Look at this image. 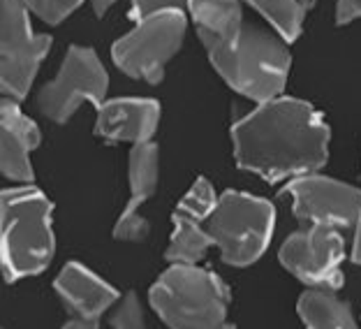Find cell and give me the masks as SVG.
Here are the masks:
<instances>
[{"label":"cell","mask_w":361,"mask_h":329,"mask_svg":"<svg viewBox=\"0 0 361 329\" xmlns=\"http://www.w3.org/2000/svg\"><path fill=\"white\" fill-rule=\"evenodd\" d=\"M331 130L310 102L278 95L232 126L236 164L264 181L313 174L329 158Z\"/></svg>","instance_id":"obj_1"},{"label":"cell","mask_w":361,"mask_h":329,"mask_svg":"<svg viewBox=\"0 0 361 329\" xmlns=\"http://www.w3.org/2000/svg\"><path fill=\"white\" fill-rule=\"evenodd\" d=\"M51 211L47 195L28 184L0 191V271L7 281L49 267L56 249Z\"/></svg>","instance_id":"obj_2"},{"label":"cell","mask_w":361,"mask_h":329,"mask_svg":"<svg viewBox=\"0 0 361 329\" xmlns=\"http://www.w3.org/2000/svg\"><path fill=\"white\" fill-rule=\"evenodd\" d=\"M211 65L227 86L252 102H269L285 90L292 56L278 35L243 23L225 44L209 49Z\"/></svg>","instance_id":"obj_3"},{"label":"cell","mask_w":361,"mask_h":329,"mask_svg":"<svg viewBox=\"0 0 361 329\" xmlns=\"http://www.w3.org/2000/svg\"><path fill=\"white\" fill-rule=\"evenodd\" d=\"M229 301V287L197 265H171L151 287V306L169 329H236Z\"/></svg>","instance_id":"obj_4"},{"label":"cell","mask_w":361,"mask_h":329,"mask_svg":"<svg viewBox=\"0 0 361 329\" xmlns=\"http://www.w3.org/2000/svg\"><path fill=\"white\" fill-rule=\"evenodd\" d=\"M276 209L264 197L227 191L218 197L207 220L211 244L232 267H248L269 249Z\"/></svg>","instance_id":"obj_5"},{"label":"cell","mask_w":361,"mask_h":329,"mask_svg":"<svg viewBox=\"0 0 361 329\" xmlns=\"http://www.w3.org/2000/svg\"><path fill=\"white\" fill-rule=\"evenodd\" d=\"M185 28L183 12H160L135 21V28L114 44V63L130 79L160 84L167 63L183 44Z\"/></svg>","instance_id":"obj_6"},{"label":"cell","mask_w":361,"mask_h":329,"mask_svg":"<svg viewBox=\"0 0 361 329\" xmlns=\"http://www.w3.org/2000/svg\"><path fill=\"white\" fill-rule=\"evenodd\" d=\"M106 88H109V75L93 49L70 47L61 72L39 90L37 104L49 121L65 123L75 116L84 102L100 107L106 97Z\"/></svg>","instance_id":"obj_7"},{"label":"cell","mask_w":361,"mask_h":329,"mask_svg":"<svg viewBox=\"0 0 361 329\" xmlns=\"http://www.w3.org/2000/svg\"><path fill=\"white\" fill-rule=\"evenodd\" d=\"M283 195H290L294 216L310 225L348 229L361 218V188L317 172L294 177L283 188Z\"/></svg>","instance_id":"obj_8"},{"label":"cell","mask_w":361,"mask_h":329,"mask_svg":"<svg viewBox=\"0 0 361 329\" xmlns=\"http://www.w3.org/2000/svg\"><path fill=\"white\" fill-rule=\"evenodd\" d=\"M343 258H345V241L341 229L324 225L299 229L287 237L281 249V262L290 274L310 287L331 292L343 285Z\"/></svg>","instance_id":"obj_9"},{"label":"cell","mask_w":361,"mask_h":329,"mask_svg":"<svg viewBox=\"0 0 361 329\" xmlns=\"http://www.w3.org/2000/svg\"><path fill=\"white\" fill-rule=\"evenodd\" d=\"M54 287L70 313L63 329H97L102 316L118 299L116 287L104 283L100 276L77 262H68L61 269Z\"/></svg>","instance_id":"obj_10"},{"label":"cell","mask_w":361,"mask_h":329,"mask_svg":"<svg viewBox=\"0 0 361 329\" xmlns=\"http://www.w3.org/2000/svg\"><path fill=\"white\" fill-rule=\"evenodd\" d=\"M160 177V151L153 142L135 144L128 155V184L130 197L126 209L114 227V237L118 241H144L151 234V225L139 209L153 197Z\"/></svg>","instance_id":"obj_11"},{"label":"cell","mask_w":361,"mask_h":329,"mask_svg":"<svg viewBox=\"0 0 361 329\" xmlns=\"http://www.w3.org/2000/svg\"><path fill=\"white\" fill-rule=\"evenodd\" d=\"M39 128L19 102L0 97V174L16 184H32L30 153L39 146Z\"/></svg>","instance_id":"obj_12"},{"label":"cell","mask_w":361,"mask_h":329,"mask_svg":"<svg viewBox=\"0 0 361 329\" xmlns=\"http://www.w3.org/2000/svg\"><path fill=\"white\" fill-rule=\"evenodd\" d=\"M160 123V104L149 97H114L97 107V135L109 142H151Z\"/></svg>","instance_id":"obj_13"},{"label":"cell","mask_w":361,"mask_h":329,"mask_svg":"<svg viewBox=\"0 0 361 329\" xmlns=\"http://www.w3.org/2000/svg\"><path fill=\"white\" fill-rule=\"evenodd\" d=\"M49 49H51V37L35 35L21 49L0 54V97L14 102L23 100L35 81L39 65L47 59Z\"/></svg>","instance_id":"obj_14"},{"label":"cell","mask_w":361,"mask_h":329,"mask_svg":"<svg viewBox=\"0 0 361 329\" xmlns=\"http://www.w3.org/2000/svg\"><path fill=\"white\" fill-rule=\"evenodd\" d=\"M197 37L207 52L229 42L243 26V10L239 0H188Z\"/></svg>","instance_id":"obj_15"},{"label":"cell","mask_w":361,"mask_h":329,"mask_svg":"<svg viewBox=\"0 0 361 329\" xmlns=\"http://www.w3.org/2000/svg\"><path fill=\"white\" fill-rule=\"evenodd\" d=\"M297 311L306 329H359L352 309L331 290L310 287L299 297Z\"/></svg>","instance_id":"obj_16"},{"label":"cell","mask_w":361,"mask_h":329,"mask_svg":"<svg viewBox=\"0 0 361 329\" xmlns=\"http://www.w3.org/2000/svg\"><path fill=\"white\" fill-rule=\"evenodd\" d=\"M171 220H174V232H171L165 258L171 265H197L213 246L207 227H204L202 220L183 216L178 211H174Z\"/></svg>","instance_id":"obj_17"},{"label":"cell","mask_w":361,"mask_h":329,"mask_svg":"<svg viewBox=\"0 0 361 329\" xmlns=\"http://www.w3.org/2000/svg\"><path fill=\"white\" fill-rule=\"evenodd\" d=\"M248 3L274 26L285 44L299 40L303 19H306V10L299 0H248Z\"/></svg>","instance_id":"obj_18"},{"label":"cell","mask_w":361,"mask_h":329,"mask_svg":"<svg viewBox=\"0 0 361 329\" xmlns=\"http://www.w3.org/2000/svg\"><path fill=\"white\" fill-rule=\"evenodd\" d=\"M28 14L23 0H0V54L21 49L35 37Z\"/></svg>","instance_id":"obj_19"},{"label":"cell","mask_w":361,"mask_h":329,"mask_svg":"<svg viewBox=\"0 0 361 329\" xmlns=\"http://www.w3.org/2000/svg\"><path fill=\"white\" fill-rule=\"evenodd\" d=\"M216 202H218V195L213 191L211 181L200 177L192 184V188L183 195V200L178 202V207L174 211L183 213V216H190L195 220H202V223H207L211 211L216 209Z\"/></svg>","instance_id":"obj_20"},{"label":"cell","mask_w":361,"mask_h":329,"mask_svg":"<svg viewBox=\"0 0 361 329\" xmlns=\"http://www.w3.org/2000/svg\"><path fill=\"white\" fill-rule=\"evenodd\" d=\"M109 325L111 329H146L142 301L135 292H128L116 299V309L111 311Z\"/></svg>","instance_id":"obj_21"},{"label":"cell","mask_w":361,"mask_h":329,"mask_svg":"<svg viewBox=\"0 0 361 329\" xmlns=\"http://www.w3.org/2000/svg\"><path fill=\"white\" fill-rule=\"evenodd\" d=\"M81 3L84 0H23V5H26L30 14L39 16L44 23H51V26L68 19Z\"/></svg>","instance_id":"obj_22"},{"label":"cell","mask_w":361,"mask_h":329,"mask_svg":"<svg viewBox=\"0 0 361 329\" xmlns=\"http://www.w3.org/2000/svg\"><path fill=\"white\" fill-rule=\"evenodd\" d=\"M183 10H188V0H133L130 16H133V21H142L151 14L183 12Z\"/></svg>","instance_id":"obj_23"},{"label":"cell","mask_w":361,"mask_h":329,"mask_svg":"<svg viewBox=\"0 0 361 329\" xmlns=\"http://www.w3.org/2000/svg\"><path fill=\"white\" fill-rule=\"evenodd\" d=\"M361 19V0H338L336 3V23L348 26V23Z\"/></svg>","instance_id":"obj_24"},{"label":"cell","mask_w":361,"mask_h":329,"mask_svg":"<svg viewBox=\"0 0 361 329\" xmlns=\"http://www.w3.org/2000/svg\"><path fill=\"white\" fill-rule=\"evenodd\" d=\"M352 262L361 265V218L355 225V246H352Z\"/></svg>","instance_id":"obj_25"},{"label":"cell","mask_w":361,"mask_h":329,"mask_svg":"<svg viewBox=\"0 0 361 329\" xmlns=\"http://www.w3.org/2000/svg\"><path fill=\"white\" fill-rule=\"evenodd\" d=\"M118 0H90V5H93V12L95 16H104V12L109 10L111 5H116Z\"/></svg>","instance_id":"obj_26"},{"label":"cell","mask_w":361,"mask_h":329,"mask_svg":"<svg viewBox=\"0 0 361 329\" xmlns=\"http://www.w3.org/2000/svg\"><path fill=\"white\" fill-rule=\"evenodd\" d=\"M0 329H3V327H0Z\"/></svg>","instance_id":"obj_27"},{"label":"cell","mask_w":361,"mask_h":329,"mask_svg":"<svg viewBox=\"0 0 361 329\" xmlns=\"http://www.w3.org/2000/svg\"><path fill=\"white\" fill-rule=\"evenodd\" d=\"M239 3H241V0H239Z\"/></svg>","instance_id":"obj_28"}]
</instances>
